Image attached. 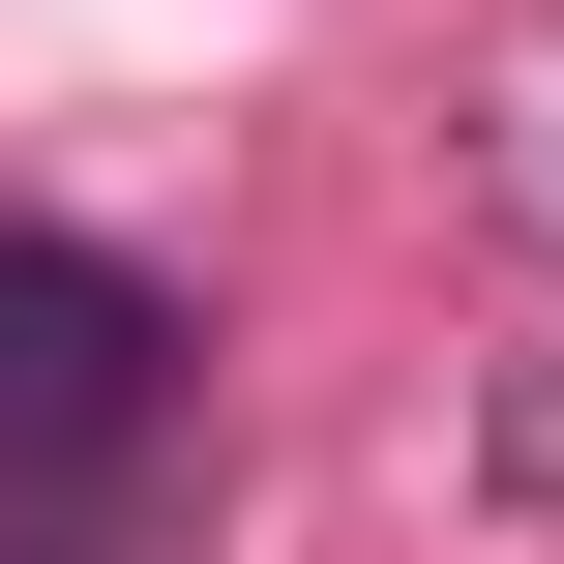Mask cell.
<instances>
[{
	"label": "cell",
	"mask_w": 564,
	"mask_h": 564,
	"mask_svg": "<svg viewBox=\"0 0 564 564\" xmlns=\"http://www.w3.org/2000/svg\"><path fill=\"white\" fill-rule=\"evenodd\" d=\"M178 446V297L119 238H0V506H89Z\"/></svg>",
	"instance_id": "obj_1"
}]
</instances>
